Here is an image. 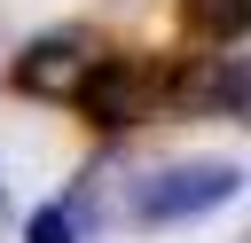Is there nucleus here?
<instances>
[{
	"instance_id": "f257e3e1",
	"label": "nucleus",
	"mask_w": 251,
	"mask_h": 243,
	"mask_svg": "<svg viewBox=\"0 0 251 243\" xmlns=\"http://www.w3.org/2000/svg\"><path fill=\"white\" fill-rule=\"evenodd\" d=\"M235 188H243V165H227V157H188V165H165V172H149V180H141L133 219H149V227L204 219V212L235 204Z\"/></svg>"
},
{
	"instance_id": "f03ea898",
	"label": "nucleus",
	"mask_w": 251,
	"mask_h": 243,
	"mask_svg": "<svg viewBox=\"0 0 251 243\" xmlns=\"http://www.w3.org/2000/svg\"><path fill=\"white\" fill-rule=\"evenodd\" d=\"M102 63V39L86 31V24H71V31H39L24 55H16V94H31V102H71L78 94V78Z\"/></svg>"
},
{
	"instance_id": "7ed1b4c3",
	"label": "nucleus",
	"mask_w": 251,
	"mask_h": 243,
	"mask_svg": "<svg viewBox=\"0 0 251 243\" xmlns=\"http://www.w3.org/2000/svg\"><path fill=\"white\" fill-rule=\"evenodd\" d=\"M141 94H149V86H141V63L102 55V63L78 78V94H71V102H78V118H86V125H133V118H141Z\"/></svg>"
},
{
	"instance_id": "20e7f679",
	"label": "nucleus",
	"mask_w": 251,
	"mask_h": 243,
	"mask_svg": "<svg viewBox=\"0 0 251 243\" xmlns=\"http://www.w3.org/2000/svg\"><path fill=\"white\" fill-rule=\"evenodd\" d=\"M173 102L188 118H243V71L227 55H204L188 71H173Z\"/></svg>"
},
{
	"instance_id": "39448f33",
	"label": "nucleus",
	"mask_w": 251,
	"mask_h": 243,
	"mask_svg": "<svg viewBox=\"0 0 251 243\" xmlns=\"http://www.w3.org/2000/svg\"><path fill=\"white\" fill-rule=\"evenodd\" d=\"M180 24L196 31V39H243V24H251V0H180Z\"/></svg>"
},
{
	"instance_id": "423d86ee",
	"label": "nucleus",
	"mask_w": 251,
	"mask_h": 243,
	"mask_svg": "<svg viewBox=\"0 0 251 243\" xmlns=\"http://www.w3.org/2000/svg\"><path fill=\"white\" fill-rule=\"evenodd\" d=\"M78 235H86V196H71V204H39L31 227H24V243H78Z\"/></svg>"
},
{
	"instance_id": "0eeeda50",
	"label": "nucleus",
	"mask_w": 251,
	"mask_h": 243,
	"mask_svg": "<svg viewBox=\"0 0 251 243\" xmlns=\"http://www.w3.org/2000/svg\"><path fill=\"white\" fill-rule=\"evenodd\" d=\"M0 212H8V188H0Z\"/></svg>"
}]
</instances>
